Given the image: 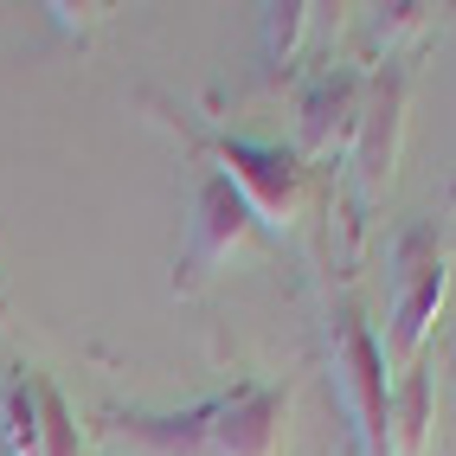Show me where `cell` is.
Wrapping results in <instances>:
<instances>
[{
	"label": "cell",
	"mask_w": 456,
	"mask_h": 456,
	"mask_svg": "<svg viewBox=\"0 0 456 456\" xmlns=\"http://www.w3.org/2000/svg\"><path fill=\"white\" fill-rule=\"evenodd\" d=\"M238 238H245V206L232 200V187H206V200H200V264L225 257Z\"/></svg>",
	"instance_id": "obj_1"
}]
</instances>
